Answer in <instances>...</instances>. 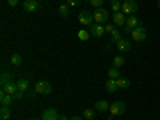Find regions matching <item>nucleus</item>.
Instances as JSON below:
<instances>
[{"label":"nucleus","instance_id":"obj_28","mask_svg":"<svg viewBox=\"0 0 160 120\" xmlns=\"http://www.w3.org/2000/svg\"><path fill=\"white\" fill-rule=\"evenodd\" d=\"M104 29H106V32H109V34H112L114 31H115V24H112V22H108L104 26Z\"/></svg>","mask_w":160,"mask_h":120},{"label":"nucleus","instance_id":"obj_15","mask_svg":"<svg viewBox=\"0 0 160 120\" xmlns=\"http://www.w3.org/2000/svg\"><path fill=\"white\" fill-rule=\"evenodd\" d=\"M117 90H118L117 78H109L108 82H106V91H108V93H115Z\"/></svg>","mask_w":160,"mask_h":120},{"label":"nucleus","instance_id":"obj_2","mask_svg":"<svg viewBox=\"0 0 160 120\" xmlns=\"http://www.w3.org/2000/svg\"><path fill=\"white\" fill-rule=\"evenodd\" d=\"M138 11V3H136V0H125V2L122 3V13L123 15H135V13Z\"/></svg>","mask_w":160,"mask_h":120},{"label":"nucleus","instance_id":"obj_21","mask_svg":"<svg viewBox=\"0 0 160 120\" xmlns=\"http://www.w3.org/2000/svg\"><path fill=\"white\" fill-rule=\"evenodd\" d=\"M11 72H2V78H0V83H2V85H5V83H8V82H13V80H11Z\"/></svg>","mask_w":160,"mask_h":120},{"label":"nucleus","instance_id":"obj_19","mask_svg":"<svg viewBox=\"0 0 160 120\" xmlns=\"http://www.w3.org/2000/svg\"><path fill=\"white\" fill-rule=\"evenodd\" d=\"M21 61H22V56L19 55V53H15V55L10 58V64H11V66H19Z\"/></svg>","mask_w":160,"mask_h":120},{"label":"nucleus","instance_id":"obj_38","mask_svg":"<svg viewBox=\"0 0 160 120\" xmlns=\"http://www.w3.org/2000/svg\"><path fill=\"white\" fill-rule=\"evenodd\" d=\"M59 2H64V0H59Z\"/></svg>","mask_w":160,"mask_h":120},{"label":"nucleus","instance_id":"obj_4","mask_svg":"<svg viewBox=\"0 0 160 120\" xmlns=\"http://www.w3.org/2000/svg\"><path fill=\"white\" fill-rule=\"evenodd\" d=\"M139 26H141V24H139L138 18H136L135 15H131V16L127 18V22H125V32H127V34H131L136 28H139Z\"/></svg>","mask_w":160,"mask_h":120},{"label":"nucleus","instance_id":"obj_3","mask_svg":"<svg viewBox=\"0 0 160 120\" xmlns=\"http://www.w3.org/2000/svg\"><path fill=\"white\" fill-rule=\"evenodd\" d=\"M93 18H95V22L104 24V22H108V19H109V11L104 10L102 7L101 8H96L95 11H93Z\"/></svg>","mask_w":160,"mask_h":120},{"label":"nucleus","instance_id":"obj_34","mask_svg":"<svg viewBox=\"0 0 160 120\" xmlns=\"http://www.w3.org/2000/svg\"><path fill=\"white\" fill-rule=\"evenodd\" d=\"M71 120H83V118H82V117H78V115H74Z\"/></svg>","mask_w":160,"mask_h":120},{"label":"nucleus","instance_id":"obj_30","mask_svg":"<svg viewBox=\"0 0 160 120\" xmlns=\"http://www.w3.org/2000/svg\"><path fill=\"white\" fill-rule=\"evenodd\" d=\"M66 2H68L69 7H77V5H80V2H82V0H66Z\"/></svg>","mask_w":160,"mask_h":120},{"label":"nucleus","instance_id":"obj_9","mask_svg":"<svg viewBox=\"0 0 160 120\" xmlns=\"http://www.w3.org/2000/svg\"><path fill=\"white\" fill-rule=\"evenodd\" d=\"M38 7H40L38 0H26L24 5H22V8L28 11V13H34V11H37Z\"/></svg>","mask_w":160,"mask_h":120},{"label":"nucleus","instance_id":"obj_33","mask_svg":"<svg viewBox=\"0 0 160 120\" xmlns=\"http://www.w3.org/2000/svg\"><path fill=\"white\" fill-rule=\"evenodd\" d=\"M58 120H71V118H68L66 115H59V118H58Z\"/></svg>","mask_w":160,"mask_h":120},{"label":"nucleus","instance_id":"obj_23","mask_svg":"<svg viewBox=\"0 0 160 120\" xmlns=\"http://www.w3.org/2000/svg\"><path fill=\"white\" fill-rule=\"evenodd\" d=\"M96 109H87L85 112H83V117L87 118V120H93V118H95L96 117Z\"/></svg>","mask_w":160,"mask_h":120},{"label":"nucleus","instance_id":"obj_20","mask_svg":"<svg viewBox=\"0 0 160 120\" xmlns=\"http://www.w3.org/2000/svg\"><path fill=\"white\" fill-rule=\"evenodd\" d=\"M109 3H111V7H112L114 13L122 11V2H120V0H109Z\"/></svg>","mask_w":160,"mask_h":120},{"label":"nucleus","instance_id":"obj_25","mask_svg":"<svg viewBox=\"0 0 160 120\" xmlns=\"http://www.w3.org/2000/svg\"><path fill=\"white\" fill-rule=\"evenodd\" d=\"M58 10H59V15H61L62 18H66V16L69 15V5H68V3H62Z\"/></svg>","mask_w":160,"mask_h":120},{"label":"nucleus","instance_id":"obj_22","mask_svg":"<svg viewBox=\"0 0 160 120\" xmlns=\"http://www.w3.org/2000/svg\"><path fill=\"white\" fill-rule=\"evenodd\" d=\"M10 108H7V106H2V109H0V118L2 120H7V118H10Z\"/></svg>","mask_w":160,"mask_h":120},{"label":"nucleus","instance_id":"obj_13","mask_svg":"<svg viewBox=\"0 0 160 120\" xmlns=\"http://www.w3.org/2000/svg\"><path fill=\"white\" fill-rule=\"evenodd\" d=\"M2 90L7 93V95H15V93L18 91V83H15V82H8V83L2 85Z\"/></svg>","mask_w":160,"mask_h":120},{"label":"nucleus","instance_id":"obj_26","mask_svg":"<svg viewBox=\"0 0 160 120\" xmlns=\"http://www.w3.org/2000/svg\"><path fill=\"white\" fill-rule=\"evenodd\" d=\"M108 75H109V78H118V77H120L118 68H111V69L108 71Z\"/></svg>","mask_w":160,"mask_h":120},{"label":"nucleus","instance_id":"obj_31","mask_svg":"<svg viewBox=\"0 0 160 120\" xmlns=\"http://www.w3.org/2000/svg\"><path fill=\"white\" fill-rule=\"evenodd\" d=\"M22 95H24V93L18 90V91H16V93H15V95H13V96H15V99H21V98H22Z\"/></svg>","mask_w":160,"mask_h":120},{"label":"nucleus","instance_id":"obj_10","mask_svg":"<svg viewBox=\"0 0 160 120\" xmlns=\"http://www.w3.org/2000/svg\"><path fill=\"white\" fill-rule=\"evenodd\" d=\"M58 118H59V114L56 109H47L42 114V120H58Z\"/></svg>","mask_w":160,"mask_h":120},{"label":"nucleus","instance_id":"obj_14","mask_svg":"<svg viewBox=\"0 0 160 120\" xmlns=\"http://www.w3.org/2000/svg\"><path fill=\"white\" fill-rule=\"evenodd\" d=\"M109 108H111V104L106 99H99V101L95 102V109L98 112H106V111H109Z\"/></svg>","mask_w":160,"mask_h":120},{"label":"nucleus","instance_id":"obj_5","mask_svg":"<svg viewBox=\"0 0 160 120\" xmlns=\"http://www.w3.org/2000/svg\"><path fill=\"white\" fill-rule=\"evenodd\" d=\"M78 22L82 24V26H91V24H95V18H93V13L90 11H82L78 15Z\"/></svg>","mask_w":160,"mask_h":120},{"label":"nucleus","instance_id":"obj_16","mask_svg":"<svg viewBox=\"0 0 160 120\" xmlns=\"http://www.w3.org/2000/svg\"><path fill=\"white\" fill-rule=\"evenodd\" d=\"M117 87H118V88H123V90L130 88V80H128L127 77H122V75H120V77L117 78Z\"/></svg>","mask_w":160,"mask_h":120},{"label":"nucleus","instance_id":"obj_24","mask_svg":"<svg viewBox=\"0 0 160 120\" xmlns=\"http://www.w3.org/2000/svg\"><path fill=\"white\" fill-rule=\"evenodd\" d=\"M112 64H114V68H120V66H123V64H125V58L118 55V56H115V58H114Z\"/></svg>","mask_w":160,"mask_h":120},{"label":"nucleus","instance_id":"obj_11","mask_svg":"<svg viewBox=\"0 0 160 120\" xmlns=\"http://www.w3.org/2000/svg\"><path fill=\"white\" fill-rule=\"evenodd\" d=\"M112 22L115 26H125L127 18H125V15H123L122 11H117V13H114V16H112Z\"/></svg>","mask_w":160,"mask_h":120},{"label":"nucleus","instance_id":"obj_17","mask_svg":"<svg viewBox=\"0 0 160 120\" xmlns=\"http://www.w3.org/2000/svg\"><path fill=\"white\" fill-rule=\"evenodd\" d=\"M18 90L22 93H28L29 91V80L28 78H21L18 82Z\"/></svg>","mask_w":160,"mask_h":120},{"label":"nucleus","instance_id":"obj_6","mask_svg":"<svg viewBox=\"0 0 160 120\" xmlns=\"http://www.w3.org/2000/svg\"><path fill=\"white\" fill-rule=\"evenodd\" d=\"M51 85L48 82H45V80H40V82L35 83V91L38 93V95H50L51 93Z\"/></svg>","mask_w":160,"mask_h":120},{"label":"nucleus","instance_id":"obj_32","mask_svg":"<svg viewBox=\"0 0 160 120\" xmlns=\"http://www.w3.org/2000/svg\"><path fill=\"white\" fill-rule=\"evenodd\" d=\"M18 2H19V0H8V5H10V7H16Z\"/></svg>","mask_w":160,"mask_h":120},{"label":"nucleus","instance_id":"obj_1","mask_svg":"<svg viewBox=\"0 0 160 120\" xmlns=\"http://www.w3.org/2000/svg\"><path fill=\"white\" fill-rule=\"evenodd\" d=\"M125 109H127V104H125V101H115V102H112L111 104V108H109V111H111V115L112 117H117V115H122V114H125Z\"/></svg>","mask_w":160,"mask_h":120},{"label":"nucleus","instance_id":"obj_18","mask_svg":"<svg viewBox=\"0 0 160 120\" xmlns=\"http://www.w3.org/2000/svg\"><path fill=\"white\" fill-rule=\"evenodd\" d=\"M111 35H112V37H111V43H112V45H114V43L117 45V43L120 42V40L123 38V37H122V34H120V32H118L117 29H115V31H114V32H112Z\"/></svg>","mask_w":160,"mask_h":120},{"label":"nucleus","instance_id":"obj_35","mask_svg":"<svg viewBox=\"0 0 160 120\" xmlns=\"http://www.w3.org/2000/svg\"><path fill=\"white\" fill-rule=\"evenodd\" d=\"M29 120H38V118H29Z\"/></svg>","mask_w":160,"mask_h":120},{"label":"nucleus","instance_id":"obj_27","mask_svg":"<svg viewBox=\"0 0 160 120\" xmlns=\"http://www.w3.org/2000/svg\"><path fill=\"white\" fill-rule=\"evenodd\" d=\"M90 35H91V34H88L87 31H78V38H80V40H88Z\"/></svg>","mask_w":160,"mask_h":120},{"label":"nucleus","instance_id":"obj_8","mask_svg":"<svg viewBox=\"0 0 160 120\" xmlns=\"http://www.w3.org/2000/svg\"><path fill=\"white\" fill-rule=\"evenodd\" d=\"M104 32H106L104 26L99 24V22H95V24H91V26H90V34H91L93 37H98V38H99Z\"/></svg>","mask_w":160,"mask_h":120},{"label":"nucleus","instance_id":"obj_29","mask_svg":"<svg viewBox=\"0 0 160 120\" xmlns=\"http://www.w3.org/2000/svg\"><path fill=\"white\" fill-rule=\"evenodd\" d=\"M90 3L95 7V8H101L102 3H104V0H90Z\"/></svg>","mask_w":160,"mask_h":120},{"label":"nucleus","instance_id":"obj_7","mask_svg":"<svg viewBox=\"0 0 160 120\" xmlns=\"http://www.w3.org/2000/svg\"><path fill=\"white\" fill-rule=\"evenodd\" d=\"M146 37H148V32H146V29L142 28V26H139V28H136L131 32V38L135 40V42H144Z\"/></svg>","mask_w":160,"mask_h":120},{"label":"nucleus","instance_id":"obj_36","mask_svg":"<svg viewBox=\"0 0 160 120\" xmlns=\"http://www.w3.org/2000/svg\"><path fill=\"white\" fill-rule=\"evenodd\" d=\"M158 8H160V0H158Z\"/></svg>","mask_w":160,"mask_h":120},{"label":"nucleus","instance_id":"obj_12","mask_svg":"<svg viewBox=\"0 0 160 120\" xmlns=\"http://www.w3.org/2000/svg\"><path fill=\"white\" fill-rule=\"evenodd\" d=\"M117 50H118L120 53H127V51H130V50H131V43H130V40L122 38V40H120V42L117 43Z\"/></svg>","mask_w":160,"mask_h":120},{"label":"nucleus","instance_id":"obj_37","mask_svg":"<svg viewBox=\"0 0 160 120\" xmlns=\"http://www.w3.org/2000/svg\"><path fill=\"white\" fill-rule=\"evenodd\" d=\"M120 2H122V3H123V2H125V0H120Z\"/></svg>","mask_w":160,"mask_h":120}]
</instances>
